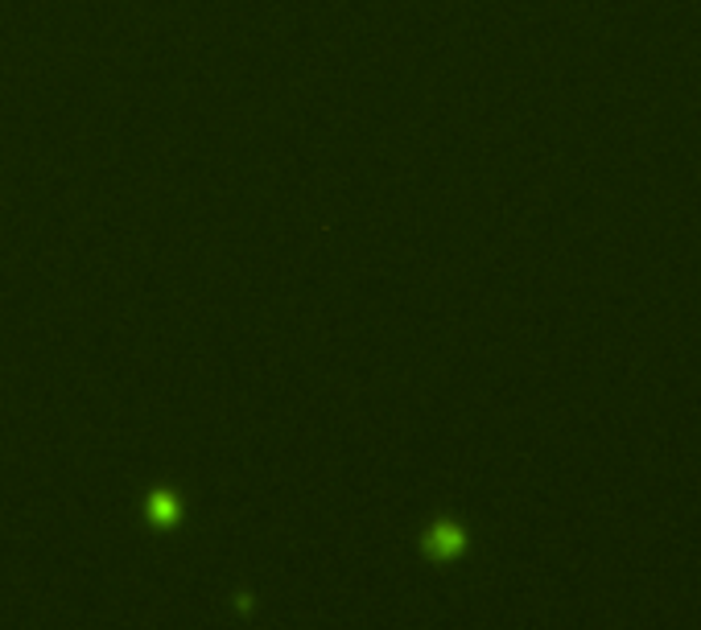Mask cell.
<instances>
[{"label": "cell", "instance_id": "obj_1", "mask_svg": "<svg viewBox=\"0 0 701 630\" xmlns=\"http://www.w3.org/2000/svg\"><path fill=\"white\" fill-rule=\"evenodd\" d=\"M429 549L438 552V556H450V552L462 549V532H458V528H438L434 540H429Z\"/></svg>", "mask_w": 701, "mask_h": 630}]
</instances>
